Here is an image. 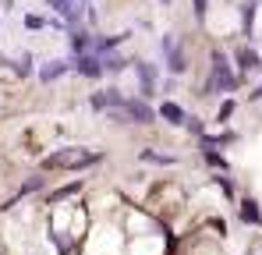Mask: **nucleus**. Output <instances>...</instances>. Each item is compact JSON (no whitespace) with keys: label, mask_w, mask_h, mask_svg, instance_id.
Returning <instances> with one entry per match:
<instances>
[{"label":"nucleus","mask_w":262,"mask_h":255,"mask_svg":"<svg viewBox=\"0 0 262 255\" xmlns=\"http://www.w3.org/2000/svg\"><path fill=\"white\" fill-rule=\"evenodd\" d=\"M135 75H138V85H142V96H152V92H156V68H152V64L138 60V64H135Z\"/></svg>","instance_id":"obj_7"},{"label":"nucleus","mask_w":262,"mask_h":255,"mask_svg":"<svg viewBox=\"0 0 262 255\" xmlns=\"http://www.w3.org/2000/svg\"><path fill=\"white\" fill-rule=\"evenodd\" d=\"M206 7H209V0H195V18L199 22H206Z\"/></svg>","instance_id":"obj_21"},{"label":"nucleus","mask_w":262,"mask_h":255,"mask_svg":"<svg viewBox=\"0 0 262 255\" xmlns=\"http://www.w3.org/2000/svg\"><path fill=\"white\" fill-rule=\"evenodd\" d=\"M188 131H191V135H202L206 128H202V121H199V117H188Z\"/></svg>","instance_id":"obj_22"},{"label":"nucleus","mask_w":262,"mask_h":255,"mask_svg":"<svg viewBox=\"0 0 262 255\" xmlns=\"http://www.w3.org/2000/svg\"><path fill=\"white\" fill-rule=\"evenodd\" d=\"M206 160H209V167H227V160H223V156H216V153H206Z\"/></svg>","instance_id":"obj_23"},{"label":"nucleus","mask_w":262,"mask_h":255,"mask_svg":"<svg viewBox=\"0 0 262 255\" xmlns=\"http://www.w3.org/2000/svg\"><path fill=\"white\" fill-rule=\"evenodd\" d=\"M160 117L170 121V124H188V117H184V110H181L177 103H163V107H160Z\"/></svg>","instance_id":"obj_11"},{"label":"nucleus","mask_w":262,"mask_h":255,"mask_svg":"<svg viewBox=\"0 0 262 255\" xmlns=\"http://www.w3.org/2000/svg\"><path fill=\"white\" fill-rule=\"evenodd\" d=\"M64 71H68V64H64V60H46L43 68H39V78H43V82H57Z\"/></svg>","instance_id":"obj_9"},{"label":"nucleus","mask_w":262,"mask_h":255,"mask_svg":"<svg viewBox=\"0 0 262 255\" xmlns=\"http://www.w3.org/2000/svg\"><path fill=\"white\" fill-rule=\"evenodd\" d=\"M241 220L252 223V227L262 223V213H259V202H255V199H241Z\"/></svg>","instance_id":"obj_10"},{"label":"nucleus","mask_w":262,"mask_h":255,"mask_svg":"<svg viewBox=\"0 0 262 255\" xmlns=\"http://www.w3.org/2000/svg\"><path fill=\"white\" fill-rule=\"evenodd\" d=\"M50 7H53V11H60V14H64V11H68V7H71V0H50Z\"/></svg>","instance_id":"obj_25"},{"label":"nucleus","mask_w":262,"mask_h":255,"mask_svg":"<svg viewBox=\"0 0 262 255\" xmlns=\"http://www.w3.org/2000/svg\"><path fill=\"white\" fill-rule=\"evenodd\" d=\"M117 42H124V36H99V39H96V53L106 57V53L117 50Z\"/></svg>","instance_id":"obj_12"},{"label":"nucleus","mask_w":262,"mask_h":255,"mask_svg":"<svg viewBox=\"0 0 262 255\" xmlns=\"http://www.w3.org/2000/svg\"><path fill=\"white\" fill-rule=\"evenodd\" d=\"M142 160H145V163H174V156H160V153H152V149H145Z\"/></svg>","instance_id":"obj_18"},{"label":"nucleus","mask_w":262,"mask_h":255,"mask_svg":"<svg viewBox=\"0 0 262 255\" xmlns=\"http://www.w3.org/2000/svg\"><path fill=\"white\" fill-rule=\"evenodd\" d=\"M39 188H43V181H39V177H32V181H25V184H21V192H18L14 199H21V195H32V192H39Z\"/></svg>","instance_id":"obj_19"},{"label":"nucleus","mask_w":262,"mask_h":255,"mask_svg":"<svg viewBox=\"0 0 262 255\" xmlns=\"http://www.w3.org/2000/svg\"><path fill=\"white\" fill-rule=\"evenodd\" d=\"M75 192H78V184H68V188H60V192H53V202H57V199H68V195H75Z\"/></svg>","instance_id":"obj_20"},{"label":"nucleus","mask_w":262,"mask_h":255,"mask_svg":"<svg viewBox=\"0 0 262 255\" xmlns=\"http://www.w3.org/2000/svg\"><path fill=\"white\" fill-rule=\"evenodd\" d=\"M103 160V153H82V149H68V153H57L53 160H46L43 167H96Z\"/></svg>","instance_id":"obj_2"},{"label":"nucleus","mask_w":262,"mask_h":255,"mask_svg":"<svg viewBox=\"0 0 262 255\" xmlns=\"http://www.w3.org/2000/svg\"><path fill=\"white\" fill-rule=\"evenodd\" d=\"M103 68H106V71H110V75H117V71H121V68H124V60H121V57H117V53H106V57H103Z\"/></svg>","instance_id":"obj_17"},{"label":"nucleus","mask_w":262,"mask_h":255,"mask_svg":"<svg viewBox=\"0 0 262 255\" xmlns=\"http://www.w3.org/2000/svg\"><path fill=\"white\" fill-rule=\"evenodd\" d=\"M237 68H241V71H255V68H259V53L241 50V53H237Z\"/></svg>","instance_id":"obj_14"},{"label":"nucleus","mask_w":262,"mask_h":255,"mask_svg":"<svg viewBox=\"0 0 262 255\" xmlns=\"http://www.w3.org/2000/svg\"><path fill=\"white\" fill-rule=\"evenodd\" d=\"M209 89H216V92H234L237 89V78L230 75V64H227L223 50H213V78H209Z\"/></svg>","instance_id":"obj_1"},{"label":"nucleus","mask_w":262,"mask_h":255,"mask_svg":"<svg viewBox=\"0 0 262 255\" xmlns=\"http://www.w3.org/2000/svg\"><path fill=\"white\" fill-rule=\"evenodd\" d=\"M25 25H29V29H43L46 22L39 18V14H29V18H25Z\"/></svg>","instance_id":"obj_24"},{"label":"nucleus","mask_w":262,"mask_h":255,"mask_svg":"<svg viewBox=\"0 0 262 255\" xmlns=\"http://www.w3.org/2000/svg\"><path fill=\"white\" fill-rule=\"evenodd\" d=\"M11 68H14V75H18V78H29V75H32V57H29V53H21V60H14Z\"/></svg>","instance_id":"obj_15"},{"label":"nucleus","mask_w":262,"mask_h":255,"mask_svg":"<svg viewBox=\"0 0 262 255\" xmlns=\"http://www.w3.org/2000/svg\"><path fill=\"white\" fill-rule=\"evenodd\" d=\"M241 29L252 36V29H255V0H248V4L241 7Z\"/></svg>","instance_id":"obj_13"},{"label":"nucleus","mask_w":262,"mask_h":255,"mask_svg":"<svg viewBox=\"0 0 262 255\" xmlns=\"http://www.w3.org/2000/svg\"><path fill=\"white\" fill-rule=\"evenodd\" d=\"M163 4H170V0H163Z\"/></svg>","instance_id":"obj_27"},{"label":"nucleus","mask_w":262,"mask_h":255,"mask_svg":"<svg viewBox=\"0 0 262 255\" xmlns=\"http://www.w3.org/2000/svg\"><path fill=\"white\" fill-rule=\"evenodd\" d=\"M128 99L117 92V89H103V92H96L92 96V110H121Z\"/></svg>","instance_id":"obj_5"},{"label":"nucleus","mask_w":262,"mask_h":255,"mask_svg":"<svg viewBox=\"0 0 262 255\" xmlns=\"http://www.w3.org/2000/svg\"><path fill=\"white\" fill-rule=\"evenodd\" d=\"M252 99H262V85H259V89H255V92H252Z\"/></svg>","instance_id":"obj_26"},{"label":"nucleus","mask_w":262,"mask_h":255,"mask_svg":"<svg viewBox=\"0 0 262 255\" xmlns=\"http://www.w3.org/2000/svg\"><path fill=\"white\" fill-rule=\"evenodd\" d=\"M82 14H85V11H82L78 4H71V7L64 11V18H68V29H78V18H82Z\"/></svg>","instance_id":"obj_16"},{"label":"nucleus","mask_w":262,"mask_h":255,"mask_svg":"<svg viewBox=\"0 0 262 255\" xmlns=\"http://www.w3.org/2000/svg\"><path fill=\"white\" fill-rule=\"evenodd\" d=\"M160 53L167 57V68H170L174 75H181V71H184V53L174 46V39H170V36H163V39H160Z\"/></svg>","instance_id":"obj_6"},{"label":"nucleus","mask_w":262,"mask_h":255,"mask_svg":"<svg viewBox=\"0 0 262 255\" xmlns=\"http://www.w3.org/2000/svg\"><path fill=\"white\" fill-rule=\"evenodd\" d=\"M114 117H117V121H138V124H152V117H156V114H152V110H149L142 99H128L121 110H114Z\"/></svg>","instance_id":"obj_3"},{"label":"nucleus","mask_w":262,"mask_h":255,"mask_svg":"<svg viewBox=\"0 0 262 255\" xmlns=\"http://www.w3.org/2000/svg\"><path fill=\"white\" fill-rule=\"evenodd\" d=\"M89 32H82V29H71V36H68V46H71V53L75 57H82V53H89Z\"/></svg>","instance_id":"obj_8"},{"label":"nucleus","mask_w":262,"mask_h":255,"mask_svg":"<svg viewBox=\"0 0 262 255\" xmlns=\"http://www.w3.org/2000/svg\"><path fill=\"white\" fill-rule=\"evenodd\" d=\"M71 68H75L78 75H85V78H99V75H106V68H103V57H99V53H82V57H75V60H71Z\"/></svg>","instance_id":"obj_4"}]
</instances>
